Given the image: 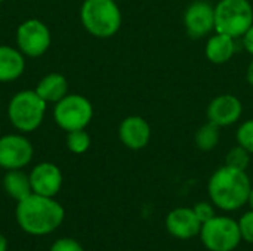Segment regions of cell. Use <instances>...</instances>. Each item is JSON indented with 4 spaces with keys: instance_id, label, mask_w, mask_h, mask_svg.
Instances as JSON below:
<instances>
[{
    "instance_id": "cell-1",
    "label": "cell",
    "mask_w": 253,
    "mask_h": 251,
    "mask_svg": "<svg viewBox=\"0 0 253 251\" xmlns=\"http://www.w3.org/2000/svg\"><path fill=\"white\" fill-rule=\"evenodd\" d=\"M19 228L33 237H44L55 232L64 222V207L53 197L31 194L18 201L15 210Z\"/></svg>"
},
{
    "instance_id": "cell-2",
    "label": "cell",
    "mask_w": 253,
    "mask_h": 251,
    "mask_svg": "<svg viewBox=\"0 0 253 251\" xmlns=\"http://www.w3.org/2000/svg\"><path fill=\"white\" fill-rule=\"evenodd\" d=\"M251 189L252 183L248 173L227 164L215 170L208 183L211 201L222 212H237L246 206Z\"/></svg>"
},
{
    "instance_id": "cell-3",
    "label": "cell",
    "mask_w": 253,
    "mask_h": 251,
    "mask_svg": "<svg viewBox=\"0 0 253 251\" xmlns=\"http://www.w3.org/2000/svg\"><path fill=\"white\" fill-rule=\"evenodd\" d=\"M80 19L86 31L98 38L113 37L122 27V12L116 0H84Z\"/></svg>"
},
{
    "instance_id": "cell-4",
    "label": "cell",
    "mask_w": 253,
    "mask_h": 251,
    "mask_svg": "<svg viewBox=\"0 0 253 251\" xmlns=\"http://www.w3.org/2000/svg\"><path fill=\"white\" fill-rule=\"evenodd\" d=\"M46 101L36 90H22L12 96L7 107V117L12 126L19 132H34L46 114Z\"/></svg>"
},
{
    "instance_id": "cell-5",
    "label": "cell",
    "mask_w": 253,
    "mask_h": 251,
    "mask_svg": "<svg viewBox=\"0 0 253 251\" xmlns=\"http://www.w3.org/2000/svg\"><path fill=\"white\" fill-rule=\"evenodd\" d=\"M252 24L253 6L249 0H219L215 6L216 33L240 38Z\"/></svg>"
},
{
    "instance_id": "cell-6",
    "label": "cell",
    "mask_w": 253,
    "mask_h": 251,
    "mask_svg": "<svg viewBox=\"0 0 253 251\" xmlns=\"http://www.w3.org/2000/svg\"><path fill=\"white\" fill-rule=\"evenodd\" d=\"M199 237L209 251H234L242 243L239 222L218 215L202 225Z\"/></svg>"
},
{
    "instance_id": "cell-7",
    "label": "cell",
    "mask_w": 253,
    "mask_h": 251,
    "mask_svg": "<svg viewBox=\"0 0 253 251\" xmlns=\"http://www.w3.org/2000/svg\"><path fill=\"white\" fill-rule=\"evenodd\" d=\"M93 118V107L90 101L82 95H65L55 104L53 120L65 132L86 129Z\"/></svg>"
},
{
    "instance_id": "cell-8",
    "label": "cell",
    "mask_w": 253,
    "mask_h": 251,
    "mask_svg": "<svg viewBox=\"0 0 253 251\" xmlns=\"http://www.w3.org/2000/svg\"><path fill=\"white\" fill-rule=\"evenodd\" d=\"M50 31L40 19H27L16 30L18 49L31 58L42 56L50 46Z\"/></svg>"
},
{
    "instance_id": "cell-9",
    "label": "cell",
    "mask_w": 253,
    "mask_h": 251,
    "mask_svg": "<svg viewBox=\"0 0 253 251\" xmlns=\"http://www.w3.org/2000/svg\"><path fill=\"white\" fill-rule=\"evenodd\" d=\"M34 148L22 135H4L0 138V167L4 170L24 169L33 160Z\"/></svg>"
},
{
    "instance_id": "cell-10",
    "label": "cell",
    "mask_w": 253,
    "mask_h": 251,
    "mask_svg": "<svg viewBox=\"0 0 253 251\" xmlns=\"http://www.w3.org/2000/svg\"><path fill=\"white\" fill-rule=\"evenodd\" d=\"M184 25L191 38H203L215 30V7L206 1H194L184 12Z\"/></svg>"
},
{
    "instance_id": "cell-11",
    "label": "cell",
    "mask_w": 253,
    "mask_h": 251,
    "mask_svg": "<svg viewBox=\"0 0 253 251\" xmlns=\"http://www.w3.org/2000/svg\"><path fill=\"white\" fill-rule=\"evenodd\" d=\"M243 114L242 101L231 93H222L211 101L206 108L208 121L218 127H228L236 124Z\"/></svg>"
},
{
    "instance_id": "cell-12",
    "label": "cell",
    "mask_w": 253,
    "mask_h": 251,
    "mask_svg": "<svg viewBox=\"0 0 253 251\" xmlns=\"http://www.w3.org/2000/svg\"><path fill=\"white\" fill-rule=\"evenodd\" d=\"M31 189L43 197H55L62 186V172L53 163H39L30 173Z\"/></svg>"
},
{
    "instance_id": "cell-13",
    "label": "cell",
    "mask_w": 253,
    "mask_h": 251,
    "mask_svg": "<svg viewBox=\"0 0 253 251\" xmlns=\"http://www.w3.org/2000/svg\"><path fill=\"white\" fill-rule=\"evenodd\" d=\"M119 139L132 151L144 149L150 143L151 127L141 115H129L123 118L119 126Z\"/></svg>"
},
{
    "instance_id": "cell-14",
    "label": "cell",
    "mask_w": 253,
    "mask_h": 251,
    "mask_svg": "<svg viewBox=\"0 0 253 251\" xmlns=\"http://www.w3.org/2000/svg\"><path fill=\"white\" fill-rule=\"evenodd\" d=\"M168 232L178 240H191L200 235L202 222L196 216L193 209L178 207L172 210L165 220Z\"/></svg>"
},
{
    "instance_id": "cell-15",
    "label": "cell",
    "mask_w": 253,
    "mask_h": 251,
    "mask_svg": "<svg viewBox=\"0 0 253 251\" xmlns=\"http://www.w3.org/2000/svg\"><path fill=\"white\" fill-rule=\"evenodd\" d=\"M236 40L237 38H234L228 34L215 33L206 41V49H205L206 58L212 64H216V65L227 64L234 56V53L237 50Z\"/></svg>"
},
{
    "instance_id": "cell-16",
    "label": "cell",
    "mask_w": 253,
    "mask_h": 251,
    "mask_svg": "<svg viewBox=\"0 0 253 251\" xmlns=\"http://www.w3.org/2000/svg\"><path fill=\"white\" fill-rule=\"evenodd\" d=\"M25 70L24 53L10 46H0V81H13L22 75Z\"/></svg>"
},
{
    "instance_id": "cell-17",
    "label": "cell",
    "mask_w": 253,
    "mask_h": 251,
    "mask_svg": "<svg viewBox=\"0 0 253 251\" xmlns=\"http://www.w3.org/2000/svg\"><path fill=\"white\" fill-rule=\"evenodd\" d=\"M36 92L43 101L56 104L65 95H68V81L62 74L50 72L39 81Z\"/></svg>"
},
{
    "instance_id": "cell-18",
    "label": "cell",
    "mask_w": 253,
    "mask_h": 251,
    "mask_svg": "<svg viewBox=\"0 0 253 251\" xmlns=\"http://www.w3.org/2000/svg\"><path fill=\"white\" fill-rule=\"evenodd\" d=\"M3 188H4L6 194L10 198H13L16 203L33 194L30 175L24 173L22 169L7 170V173L3 178Z\"/></svg>"
},
{
    "instance_id": "cell-19",
    "label": "cell",
    "mask_w": 253,
    "mask_h": 251,
    "mask_svg": "<svg viewBox=\"0 0 253 251\" xmlns=\"http://www.w3.org/2000/svg\"><path fill=\"white\" fill-rule=\"evenodd\" d=\"M219 130H221V127H218L216 124H213L211 121L202 124L194 135L196 146L203 152H209V151L215 149L216 145L219 143V138H221Z\"/></svg>"
},
{
    "instance_id": "cell-20",
    "label": "cell",
    "mask_w": 253,
    "mask_h": 251,
    "mask_svg": "<svg viewBox=\"0 0 253 251\" xmlns=\"http://www.w3.org/2000/svg\"><path fill=\"white\" fill-rule=\"evenodd\" d=\"M90 136L84 129L68 132L67 135V148L73 154H84L90 148Z\"/></svg>"
},
{
    "instance_id": "cell-21",
    "label": "cell",
    "mask_w": 253,
    "mask_h": 251,
    "mask_svg": "<svg viewBox=\"0 0 253 251\" xmlns=\"http://www.w3.org/2000/svg\"><path fill=\"white\" fill-rule=\"evenodd\" d=\"M251 157L252 154L245 149L242 145L237 143V146L231 148L227 155H225V164L230 166V167H234V169H239V170H248L249 164H251Z\"/></svg>"
},
{
    "instance_id": "cell-22",
    "label": "cell",
    "mask_w": 253,
    "mask_h": 251,
    "mask_svg": "<svg viewBox=\"0 0 253 251\" xmlns=\"http://www.w3.org/2000/svg\"><path fill=\"white\" fill-rule=\"evenodd\" d=\"M236 139L237 143L242 145L245 149H248L253 155V118L246 120L245 123H242L237 129L236 133Z\"/></svg>"
},
{
    "instance_id": "cell-23",
    "label": "cell",
    "mask_w": 253,
    "mask_h": 251,
    "mask_svg": "<svg viewBox=\"0 0 253 251\" xmlns=\"http://www.w3.org/2000/svg\"><path fill=\"white\" fill-rule=\"evenodd\" d=\"M237 222H239L242 240L249 244H253V210L246 212Z\"/></svg>"
},
{
    "instance_id": "cell-24",
    "label": "cell",
    "mask_w": 253,
    "mask_h": 251,
    "mask_svg": "<svg viewBox=\"0 0 253 251\" xmlns=\"http://www.w3.org/2000/svg\"><path fill=\"white\" fill-rule=\"evenodd\" d=\"M193 210H194L196 216L199 217V220L202 222V225L206 223L208 220H211L212 217L216 216V213H215V204H213V203L200 201V203H197V204L193 207Z\"/></svg>"
},
{
    "instance_id": "cell-25",
    "label": "cell",
    "mask_w": 253,
    "mask_h": 251,
    "mask_svg": "<svg viewBox=\"0 0 253 251\" xmlns=\"http://www.w3.org/2000/svg\"><path fill=\"white\" fill-rule=\"evenodd\" d=\"M49 251H84L83 246L73 238H59L56 240Z\"/></svg>"
},
{
    "instance_id": "cell-26",
    "label": "cell",
    "mask_w": 253,
    "mask_h": 251,
    "mask_svg": "<svg viewBox=\"0 0 253 251\" xmlns=\"http://www.w3.org/2000/svg\"><path fill=\"white\" fill-rule=\"evenodd\" d=\"M242 38H243V47L246 49V52L249 55L253 56V24L251 25V28L243 34Z\"/></svg>"
},
{
    "instance_id": "cell-27",
    "label": "cell",
    "mask_w": 253,
    "mask_h": 251,
    "mask_svg": "<svg viewBox=\"0 0 253 251\" xmlns=\"http://www.w3.org/2000/svg\"><path fill=\"white\" fill-rule=\"evenodd\" d=\"M246 80H248V83L253 87V61L249 64V67L246 70Z\"/></svg>"
},
{
    "instance_id": "cell-28",
    "label": "cell",
    "mask_w": 253,
    "mask_h": 251,
    "mask_svg": "<svg viewBox=\"0 0 253 251\" xmlns=\"http://www.w3.org/2000/svg\"><path fill=\"white\" fill-rule=\"evenodd\" d=\"M0 251H7V240L0 234Z\"/></svg>"
},
{
    "instance_id": "cell-29",
    "label": "cell",
    "mask_w": 253,
    "mask_h": 251,
    "mask_svg": "<svg viewBox=\"0 0 253 251\" xmlns=\"http://www.w3.org/2000/svg\"><path fill=\"white\" fill-rule=\"evenodd\" d=\"M248 204L251 206V210H253V186L251 189V194H249V200H248Z\"/></svg>"
},
{
    "instance_id": "cell-30",
    "label": "cell",
    "mask_w": 253,
    "mask_h": 251,
    "mask_svg": "<svg viewBox=\"0 0 253 251\" xmlns=\"http://www.w3.org/2000/svg\"><path fill=\"white\" fill-rule=\"evenodd\" d=\"M1 1H3V0H0V3H1Z\"/></svg>"
},
{
    "instance_id": "cell-31",
    "label": "cell",
    "mask_w": 253,
    "mask_h": 251,
    "mask_svg": "<svg viewBox=\"0 0 253 251\" xmlns=\"http://www.w3.org/2000/svg\"><path fill=\"white\" fill-rule=\"evenodd\" d=\"M234 251H236V250H234Z\"/></svg>"
}]
</instances>
